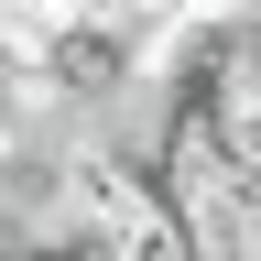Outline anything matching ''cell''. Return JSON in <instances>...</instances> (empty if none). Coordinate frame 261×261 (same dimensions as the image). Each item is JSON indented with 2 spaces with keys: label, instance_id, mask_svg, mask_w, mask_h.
<instances>
[{
  "label": "cell",
  "instance_id": "6da1fadb",
  "mask_svg": "<svg viewBox=\"0 0 261 261\" xmlns=\"http://www.w3.org/2000/svg\"><path fill=\"white\" fill-rule=\"evenodd\" d=\"M196 142L261 196V22H228V55L196 87Z\"/></svg>",
  "mask_w": 261,
  "mask_h": 261
}]
</instances>
